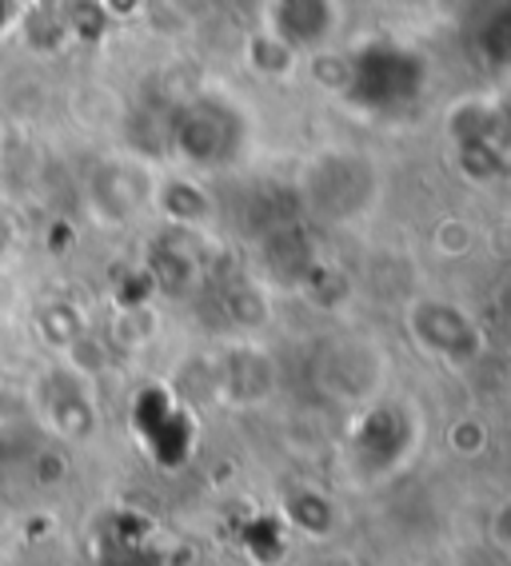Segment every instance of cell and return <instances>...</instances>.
I'll return each mask as SVG.
<instances>
[{"label": "cell", "mask_w": 511, "mask_h": 566, "mask_svg": "<svg viewBox=\"0 0 511 566\" xmlns=\"http://www.w3.org/2000/svg\"><path fill=\"white\" fill-rule=\"evenodd\" d=\"M408 327L416 335L424 352L440 355V359H471L480 352V327L471 324L468 312L451 304H416L408 312Z\"/></svg>", "instance_id": "3957f363"}, {"label": "cell", "mask_w": 511, "mask_h": 566, "mask_svg": "<svg viewBox=\"0 0 511 566\" xmlns=\"http://www.w3.org/2000/svg\"><path fill=\"white\" fill-rule=\"evenodd\" d=\"M248 64H252L255 76H268V81H284L296 69V52L280 41L277 32H255L248 41Z\"/></svg>", "instance_id": "5b68a950"}, {"label": "cell", "mask_w": 511, "mask_h": 566, "mask_svg": "<svg viewBox=\"0 0 511 566\" xmlns=\"http://www.w3.org/2000/svg\"><path fill=\"white\" fill-rule=\"evenodd\" d=\"M88 384L76 375L69 364H56L52 371H44L36 384H32L29 399L41 415V423L49 436L56 439H76L84 436V423L93 419V395H88Z\"/></svg>", "instance_id": "6da1fadb"}, {"label": "cell", "mask_w": 511, "mask_h": 566, "mask_svg": "<svg viewBox=\"0 0 511 566\" xmlns=\"http://www.w3.org/2000/svg\"><path fill=\"white\" fill-rule=\"evenodd\" d=\"M17 248H21V235H17V228H12L9 216H0V268L17 255Z\"/></svg>", "instance_id": "8992f818"}, {"label": "cell", "mask_w": 511, "mask_h": 566, "mask_svg": "<svg viewBox=\"0 0 511 566\" xmlns=\"http://www.w3.org/2000/svg\"><path fill=\"white\" fill-rule=\"evenodd\" d=\"M372 168H364L359 156L348 153H327L307 168V196L312 208L324 216H348L359 212V203L372 192Z\"/></svg>", "instance_id": "7a4b0ae2"}, {"label": "cell", "mask_w": 511, "mask_h": 566, "mask_svg": "<svg viewBox=\"0 0 511 566\" xmlns=\"http://www.w3.org/2000/svg\"><path fill=\"white\" fill-rule=\"evenodd\" d=\"M336 0H272L268 32H277L292 52L324 49L336 32Z\"/></svg>", "instance_id": "277c9868"}]
</instances>
